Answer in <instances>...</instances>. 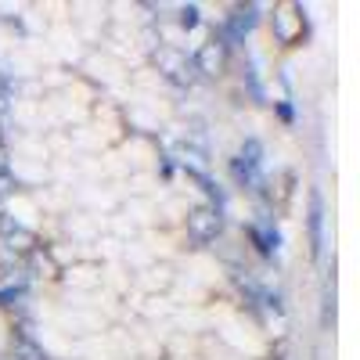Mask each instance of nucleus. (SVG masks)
I'll return each instance as SVG.
<instances>
[{"label":"nucleus","mask_w":360,"mask_h":360,"mask_svg":"<svg viewBox=\"0 0 360 360\" xmlns=\"http://www.w3.org/2000/svg\"><path fill=\"white\" fill-rule=\"evenodd\" d=\"M198 22V8H184V11H180V25H184V29H191Z\"/></svg>","instance_id":"nucleus-7"},{"label":"nucleus","mask_w":360,"mask_h":360,"mask_svg":"<svg viewBox=\"0 0 360 360\" xmlns=\"http://www.w3.org/2000/svg\"><path fill=\"white\" fill-rule=\"evenodd\" d=\"M188 234H191V242H198V245L217 242V234H220V213H217L213 205L195 209V213L188 217Z\"/></svg>","instance_id":"nucleus-1"},{"label":"nucleus","mask_w":360,"mask_h":360,"mask_svg":"<svg viewBox=\"0 0 360 360\" xmlns=\"http://www.w3.org/2000/svg\"><path fill=\"white\" fill-rule=\"evenodd\" d=\"M195 69L202 76H220L227 69V44L224 40H205L195 54Z\"/></svg>","instance_id":"nucleus-3"},{"label":"nucleus","mask_w":360,"mask_h":360,"mask_svg":"<svg viewBox=\"0 0 360 360\" xmlns=\"http://www.w3.org/2000/svg\"><path fill=\"white\" fill-rule=\"evenodd\" d=\"M249 238L256 242V249H259V252H270V249L278 245V234L270 231V227H252V231H249Z\"/></svg>","instance_id":"nucleus-6"},{"label":"nucleus","mask_w":360,"mask_h":360,"mask_svg":"<svg viewBox=\"0 0 360 360\" xmlns=\"http://www.w3.org/2000/svg\"><path fill=\"white\" fill-rule=\"evenodd\" d=\"M270 25H274V37L281 40V44H295L299 37H303V15H299V8L295 4H281V8H274V18H270Z\"/></svg>","instance_id":"nucleus-2"},{"label":"nucleus","mask_w":360,"mask_h":360,"mask_svg":"<svg viewBox=\"0 0 360 360\" xmlns=\"http://www.w3.org/2000/svg\"><path fill=\"white\" fill-rule=\"evenodd\" d=\"M252 25H256V8H238L234 18H231V33L242 37V33H249Z\"/></svg>","instance_id":"nucleus-5"},{"label":"nucleus","mask_w":360,"mask_h":360,"mask_svg":"<svg viewBox=\"0 0 360 360\" xmlns=\"http://www.w3.org/2000/svg\"><path fill=\"white\" fill-rule=\"evenodd\" d=\"M155 62H159V69H162L166 76H173V79H188V76H191V72H188L191 62H188L180 51H173V47H162V51L155 54Z\"/></svg>","instance_id":"nucleus-4"}]
</instances>
